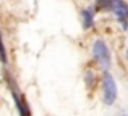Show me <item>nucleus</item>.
I'll return each instance as SVG.
<instances>
[{"mask_svg": "<svg viewBox=\"0 0 128 116\" xmlns=\"http://www.w3.org/2000/svg\"><path fill=\"white\" fill-rule=\"evenodd\" d=\"M92 53H94V58L96 61L99 63L102 68H110V63H112V58H110V52H109V47L104 40H96L92 45Z\"/></svg>", "mask_w": 128, "mask_h": 116, "instance_id": "nucleus-1", "label": "nucleus"}, {"mask_svg": "<svg viewBox=\"0 0 128 116\" xmlns=\"http://www.w3.org/2000/svg\"><path fill=\"white\" fill-rule=\"evenodd\" d=\"M102 95H104V102L106 105H112L117 98V84H115V79H114L112 74L106 73L104 74V82H102Z\"/></svg>", "mask_w": 128, "mask_h": 116, "instance_id": "nucleus-2", "label": "nucleus"}, {"mask_svg": "<svg viewBox=\"0 0 128 116\" xmlns=\"http://www.w3.org/2000/svg\"><path fill=\"white\" fill-rule=\"evenodd\" d=\"M112 10H114V13H115V16L120 19V21L123 23V28H126V18H128V5L123 0H114L112 2Z\"/></svg>", "mask_w": 128, "mask_h": 116, "instance_id": "nucleus-3", "label": "nucleus"}, {"mask_svg": "<svg viewBox=\"0 0 128 116\" xmlns=\"http://www.w3.org/2000/svg\"><path fill=\"white\" fill-rule=\"evenodd\" d=\"M13 97H15V102H16L20 115L21 116H31V111H29V107H28V103H26L24 97H20L18 94H13Z\"/></svg>", "mask_w": 128, "mask_h": 116, "instance_id": "nucleus-4", "label": "nucleus"}, {"mask_svg": "<svg viewBox=\"0 0 128 116\" xmlns=\"http://www.w3.org/2000/svg\"><path fill=\"white\" fill-rule=\"evenodd\" d=\"M92 24H94L92 10H84V11H83V26L88 29V28H92Z\"/></svg>", "mask_w": 128, "mask_h": 116, "instance_id": "nucleus-5", "label": "nucleus"}, {"mask_svg": "<svg viewBox=\"0 0 128 116\" xmlns=\"http://www.w3.org/2000/svg\"><path fill=\"white\" fill-rule=\"evenodd\" d=\"M112 2L114 0H97V8L109 10V8H112Z\"/></svg>", "mask_w": 128, "mask_h": 116, "instance_id": "nucleus-6", "label": "nucleus"}, {"mask_svg": "<svg viewBox=\"0 0 128 116\" xmlns=\"http://www.w3.org/2000/svg\"><path fill=\"white\" fill-rule=\"evenodd\" d=\"M0 60H2V63H6V50H5V45H3L2 36H0Z\"/></svg>", "mask_w": 128, "mask_h": 116, "instance_id": "nucleus-7", "label": "nucleus"}]
</instances>
